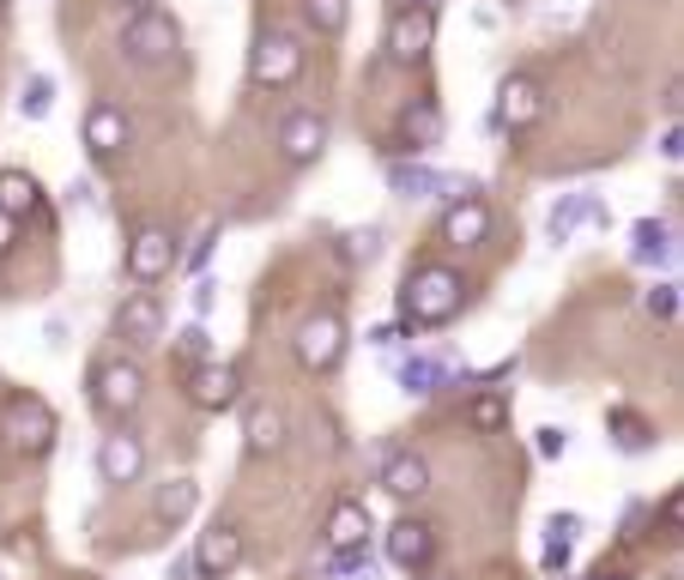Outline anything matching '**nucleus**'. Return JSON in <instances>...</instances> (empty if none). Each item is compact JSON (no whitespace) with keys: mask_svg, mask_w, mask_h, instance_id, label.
Listing matches in <instances>:
<instances>
[{"mask_svg":"<svg viewBox=\"0 0 684 580\" xmlns=\"http://www.w3.org/2000/svg\"><path fill=\"white\" fill-rule=\"evenodd\" d=\"M467 309V279L455 267H418L400 284V333H431Z\"/></svg>","mask_w":684,"mask_h":580,"instance_id":"f257e3e1","label":"nucleus"},{"mask_svg":"<svg viewBox=\"0 0 684 580\" xmlns=\"http://www.w3.org/2000/svg\"><path fill=\"white\" fill-rule=\"evenodd\" d=\"M0 436H7V448H13V453L43 460V453L55 448V436H61V424H55V412H49L43 393H13L7 412H0Z\"/></svg>","mask_w":684,"mask_h":580,"instance_id":"f03ea898","label":"nucleus"},{"mask_svg":"<svg viewBox=\"0 0 684 580\" xmlns=\"http://www.w3.org/2000/svg\"><path fill=\"white\" fill-rule=\"evenodd\" d=\"M249 79L261 91H291L303 79V43L291 31H261L249 55Z\"/></svg>","mask_w":684,"mask_h":580,"instance_id":"7ed1b4c3","label":"nucleus"},{"mask_svg":"<svg viewBox=\"0 0 684 580\" xmlns=\"http://www.w3.org/2000/svg\"><path fill=\"white\" fill-rule=\"evenodd\" d=\"M121 49H128V61H140V67H164V61H176V49H182V31H176L170 13L152 7V13H133L128 19Z\"/></svg>","mask_w":684,"mask_h":580,"instance_id":"20e7f679","label":"nucleus"},{"mask_svg":"<svg viewBox=\"0 0 684 580\" xmlns=\"http://www.w3.org/2000/svg\"><path fill=\"white\" fill-rule=\"evenodd\" d=\"M533 121H545V85L533 73H509L491 104V133H521Z\"/></svg>","mask_w":684,"mask_h":580,"instance_id":"39448f33","label":"nucleus"},{"mask_svg":"<svg viewBox=\"0 0 684 580\" xmlns=\"http://www.w3.org/2000/svg\"><path fill=\"white\" fill-rule=\"evenodd\" d=\"M182 267V248H176V236L164 230V224H140L128 242V279L133 284H158L170 279V272Z\"/></svg>","mask_w":684,"mask_h":580,"instance_id":"423d86ee","label":"nucleus"},{"mask_svg":"<svg viewBox=\"0 0 684 580\" xmlns=\"http://www.w3.org/2000/svg\"><path fill=\"white\" fill-rule=\"evenodd\" d=\"M92 400H97V412L128 417L133 405L145 400V375H140V363H133V357H109V363H97V375H92Z\"/></svg>","mask_w":684,"mask_h":580,"instance_id":"0eeeda50","label":"nucleus"},{"mask_svg":"<svg viewBox=\"0 0 684 580\" xmlns=\"http://www.w3.org/2000/svg\"><path fill=\"white\" fill-rule=\"evenodd\" d=\"M431 43H436L431 7H400V13L388 19V61L394 67H418L424 55H431Z\"/></svg>","mask_w":684,"mask_h":580,"instance_id":"6e6552de","label":"nucleus"},{"mask_svg":"<svg viewBox=\"0 0 684 580\" xmlns=\"http://www.w3.org/2000/svg\"><path fill=\"white\" fill-rule=\"evenodd\" d=\"M188 400H194L200 412H231V405L243 400V369L237 363H194V375H188Z\"/></svg>","mask_w":684,"mask_h":580,"instance_id":"1a4fd4ad","label":"nucleus"},{"mask_svg":"<svg viewBox=\"0 0 684 580\" xmlns=\"http://www.w3.org/2000/svg\"><path fill=\"white\" fill-rule=\"evenodd\" d=\"M345 357V321L340 315H309L297 327V363L303 369H333Z\"/></svg>","mask_w":684,"mask_h":580,"instance_id":"9d476101","label":"nucleus"},{"mask_svg":"<svg viewBox=\"0 0 684 580\" xmlns=\"http://www.w3.org/2000/svg\"><path fill=\"white\" fill-rule=\"evenodd\" d=\"M279 152H285V164H316L328 152V116L321 109H291L279 121Z\"/></svg>","mask_w":684,"mask_h":580,"instance_id":"9b49d317","label":"nucleus"},{"mask_svg":"<svg viewBox=\"0 0 684 580\" xmlns=\"http://www.w3.org/2000/svg\"><path fill=\"white\" fill-rule=\"evenodd\" d=\"M133 145V121L121 116V104H92L85 109V152L92 157H121Z\"/></svg>","mask_w":684,"mask_h":580,"instance_id":"f8f14e48","label":"nucleus"},{"mask_svg":"<svg viewBox=\"0 0 684 580\" xmlns=\"http://www.w3.org/2000/svg\"><path fill=\"white\" fill-rule=\"evenodd\" d=\"M116 339H128V345H158V339H164V303L152 297V291H133V297H121V309H116Z\"/></svg>","mask_w":684,"mask_h":580,"instance_id":"ddd939ff","label":"nucleus"},{"mask_svg":"<svg viewBox=\"0 0 684 580\" xmlns=\"http://www.w3.org/2000/svg\"><path fill=\"white\" fill-rule=\"evenodd\" d=\"M188 563H194L200 575L224 580L231 568L243 563V532H237V526H224V520H219V526H207V532H200V544H194V556H188Z\"/></svg>","mask_w":684,"mask_h":580,"instance_id":"4468645a","label":"nucleus"},{"mask_svg":"<svg viewBox=\"0 0 684 580\" xmlns=\"http://www.w3.org/2000/svg\"><path fill=\"white\" fill-rule=\"evenodd\" d=\"M382 490L394 496V502H418V496L431 490V460L412 453V448L388 453V460H382Z\"/></svg>","mask_w":684,"mask_h":580,"instance_id":"2eb2a0df","label":"nucleus"},{"mask_svg":"<svg viewBox=\"0 0 684 580\" xmlns=\"http://www.w3.org/2000/svg\"><path fill=\"white\" fill-rule=\"evenodd\" d=\"M485 236H491V206L479 200V193H467V200H448V212H443V242L479 248Z\"/></svg>","mask_w":684,"mask_h":580,"instance_id":"dca6fc26","label":"nucleus"},{"mask_svg":"<svg viewBox=\"0 0 684 580\" xmlns=\"http://www.w3.org/2000/svg\"><path fill=\"white\" fill-rule=\"evenodd\" d=\"M140 472H145V448H140V436H128V429L104 436V448H97V477H104V484H133Z\"/></svg>","mask_w":684,"mask_h":580,"instance_id":"f3484780","label":"nucleus"},{"mask_svg":"<svg viewBox=\"0 0 684 580\" xmlns=\"http://www.w3.org/2000/svg\"><path fill=\"white\" fill-rule=\"evenodd\" d=\"M581 224H612V206H605L600 193H564V206H552L545 230H552V242H569Z\"/></svg>","mask_w":684,"mask_h":580,"instance_id":"a211bd4d","label":"nucleus"},{"mask_svg":"<svg viewBox=\"0 0 684 580\" xmlns=\"http://www.w3.org/2000/svg\"><path fill=\"white\" fill-rule=\"evenodd\" d=\"M431 556H436V538L424 520H394L388 526V563L394 568H424Z\"/></svg>","mask_w":684,"mask_h":580,"instance_id":"6ab92c4d","label":"nucleus"},{"mask_svg":"<svg viewBox=\"0 0 684 580\" xmlns=\"http://www.w3.org/2000/svg\"><path fill=\"white\" fill-rule=\"evenodd\" d=\"M328 551L340 556V551H357V544H369V508L364 502H333V514H328Z\"/></svg>","mask_w":684,"mask_h":580,"instance_id":"aec40b11","label":"nucleus"},{"mask_svg":"<svg viewBox=\"0 0 684 580\" xmlns=\"http://www.w3.org/2000/svg\"><path fill=\"white\" fill-rule=\"evenodd\" d=\"M436 140H443V109H436V104H412L406 116H400V140L394 145H400V152H412V157H424Z\"/></svg>","mask_w":684,"mask_h":580,"instance_id":"412c9836","label":"nucleus"},{"mask_svg":"<svg viewBox=\"0 0 684 580\" xmlns=\"http://www.w3.org/2000/svg\"><path fill=\"white\" fill-rule=\"evenodd\" d=\"M243 436H249V453H279L285 448V412L279 405H249Z\"/></svg>","mask_w":684,"mask_h":580,"instance_id":"4be33fe9","label":"nucleus"},{"mask_svg":"<svg viewBox=\"0 0 684 580\" xmlns=\"http://www.w3.org/2000/svg\"><path fill=\"white\" fill-rule=\"evenodd\" d=\"M630 260L636 267H667L672 260V224H660V218H642L630 230Z\"/></svg>","mask_w":684,"mask_h":580,"instance_id":"5701e85b","label":"nucleus"},{"mask_svg":"<svg viewBox=\"0 0 684 580\" xmlns=\"http://www.w3.org/2000/svg\"><path fill=\"white\" fill-rule=\"evenodd\" d=\"M0 212L13 224L37 212V176L31 169H0Z\"/></svg>","mask_w":684,"mask_h":580,"instance_id":"b1692460","label":"nucleus"},{"mask_svg":"<svg viewBox=\"0 0 684 580\" xmlns=\"http://www.w3.org/2000/svg\"><path fill=\"white\" fill-rule=\"evenodd\" d=\"M194 502H200V484H194V477H170V484L158 490V502H152V514H158L164 526H182V520L194 514Z\"/></svg>","mask_w":684,"mask_h":580,"instance_id":"393cba45","label":"nucleus"},{"mask_svg":"<svg viewBox=\"0 0 684 580\" xmlns=\"http://www.w3.org/2000/svg\"><path fill=\"white\" fill-rule=\"evenodd\" d=\"M605 429H612V441H618L624 453H648L654 448V424L648 417H636V412H605Z\"/></svg>","mask_w":684,"mask_h":580,"instance_id":"a878e982","label":"nucleus"},{"mask_svg":"<svg viewBox=\"0 0 684 580\" xmlns=\"http://www.w3.org/2000/svg\"><path fill=\"white\" fill-rule=\"evenodd\" d=\"M448 375H455V369H448L443 357H406V363H400V387H406V393H418V400H424V393H436Z\"/></svg>","mask_w":684,"mask_h":580,"instance_id":"bb28decb","label":"nucleus"},{"mask_svg":"<svg viewBox=\"0 0 684 580\" xmlns=\"http://www.w3.org/2000/svg\"><path fill=\"white\" fill-rule=\"evenodd\" d=\"M345 19H352V0H303V25L316 37H340Z\"/></svg>","mask_w":684,"mask_h":580,"instance_id":"cd10ccee","label":"nucleus"},{"mask_svg":"<svg viewBox=\"0 0 684 580\" xmlns=\"http://www.w3.org/2000/svg\"><path fill=\"white\" fill-rule=\"evenodd\" d=\"M467 424H473L479 436L509 429V393H479V400H467Z\"/></svg>","mask_w":684,"mask_h":580,"instance_id":"c85d7f7f","label":"nucleus"},{"mask_svg":"<svg viewBox=\"0 0 684 580\" xmlns=\"http://www.w3.org/2000/svg\"><path fill=\"white\" fill-rule=\"evenodd\" d=\"M49 109H55V79H49V73H31L25 91H19V116H25V121H43Z\"/></svg>","mask_w":684,"mask_h":580,"instance_id":"c756f323","label":"nucleus"},{"mask_svg":"<svg viewBox=\"0 0 684 580\" xmlns=\"http://www.w3.org/2000/svg\"><path fill=\"white\" fill-rule=\"evenodd\" d=\"M333 575L376 580V556H369V544H357V551H340V556H333Z\"/></svg>","mask_w":684,"mask_h":580,"instance_id":"7c9ffc66","label":"nucleus"},{"mask_svg":"<svg viewBox=\"0 0 684 580\" xmlns=\"http://www.w3.org/2000/svg\"><path fill=\"white\" fill-rule=\"evenodd\" d=\"M648 315H654V321H679V284L672 279H660L654 291H648Z\"/></svg>","mask_w":684,"mask_h":580,"instance_id":"2f4dec72","label":"nucleus"},{"mask_svg":"<svg viewBox=\"0 0 684 580\" xmlns=\"http://www.w3.org/2000/svg\"><path fill=\"white\" fill-rule=\"evenodd\" d=\"M176 351H182L188 363H212V339H207V327H182V333H176Z\"/></svg>","mask_w":684,"mask_h":580,"instance_id":"473e14b6","label":"nucleus"},{"mask_svg":"<svg viewBox=\"0 0 684 580\" xmlns=\"http://www.w3.org/2000/svg\"><path fill=\"white\" fill-rule=\"evenodd\" d=\"M588 7H593V0H564V7H552V13H545V25L569 31V25H581V19H588Z\"/></svg>","mask_w":684,"mask_h":580,"instance_id":"72a5a7b5","label":"nucleus"},{"mask_svg":"<svg viewBox=\"0 0 684 580\" xmlns=\"http://www.w3.org/2000/svg\"><path fill=\"white\" fill-rule=\"evenodd\" d=\"M564 453H569V429L545 424V429H540V460H564Z\"/></svg>","mask_w":684,"mask_h":580,"instance_id":"f704fd0d","label":"nucleus"},{"mask_svg":"<svg viewBox=\"0 0 684 580\" xmlns=\"http://www.w3.org/2000/svg\"><path fill=\"white\" fill-rule=\"evenodd\" d=\"M376 248H382V230H352L345 236V255H357V260H369Z\"/></svg>","mask_w":684,"mask_h":580,"instance_id":"c9c22d12","label":"nucleus"},{"mask_svg":"<svg viewBox=\"0 0 684 580\" xmlns=\"http://www.w3.org/2000/svg\"><path fill=\"white\" fill-rule=\"evenodd\" d=\"M552 538H564V544H576V532H581V514H552Z\"/></svg>","mask_w":684,"mask_h":580,"instance_id":"e433bc0d","label":"nucleus"},{"mask_svg":"<svg viewBox=\"0 0 684 580\" xmlns=\"http://www.w3.org/2000/svg\"><path fill=\"white\" fill-rule=\"evenodd\" d=\"M545 568H552V575H564V568H569V544L564 538H545Z\"/></svg>","mask_w":684,"mask_h":580,"instance_id":"4c0bfd02","label":"nucleus"},{"mask_svg":"<svg viewBox=\"0 0 684 580\" xmlns=\"http://www.w3.org/2000/svg\"><path fill=\"white\" fill-rule=\"evenodd\" d=\"M212 242H219V224H207V230H200V242H194V255H188V267H207Z\"/></svg>","mask_w":684,"mask_h":580,"instance_id":"58836bf2","label":"nucleus"},{"mask_svg":"<svg viewBox=\"0 0 684 580\" xmlns=\"http://www.w3.org/2000/svg\"><path fill=\"white\" fill-rule=\"evenodd\" d=\"M212 303H219V284L200 279V284H194V315H212Z\"/></svg>","mask_w":684,"mask_h":580,"instance_id":"ea45409f","label":"nucleus"},{"mask_svg":"<svg viewBox=\"0 0 684 580\" xmlns=\"http://www.w3.org/2000/svg\"><path fill=\"white\" fill-rule=\"evenodd\" d=\"M679 152H684V140H679V121H672L667 140H660V157H667V164H679Z\"/></svg>","mask_w":684,"mask_h":580,"instance_id":"a19ab883","label":"nucleus"},{"mask_svg":"<svg viewBox=\"0 0 684 580\" xmlns=\"http://www.w3.org/2000/svg\"><path fill=\"white\" fill-rule=\"evenodd\" d=\"M116 7H121V13L133 19V13H152V7H158V0H116Z\"/></svg>","mask_w":684,"mask_h":580,"instance_id":"79ce46f5","label":"nucleus"},{"mask_svg":"<svg viewBox=\"0 0 684 580\" xmlns=\"http://www.w3.org/2000/svg\"><path fill=\"white\" fill-rule=\"evenodd\" d=\"M7 248H13V218L0 212V260H7Z\"/></svg>","mask_w":684,"mask_h":580,"instance_id":"37998d69","label":"nucleus"},{"mask_svg":"<svg viewBox=\"0 0 684 580\" xmlns=\"http://www.w3.org/2000/svg\"><path fill=\"white\" fill-rule=\"evenodd\" d=\"M188 575H194V563H188V556H176V563H170V575H164V580H188Z\"/></svg>","mask_w":684,"mask_h":580,"instance_id":"c03bdc74","label":"nucleus"},{"mask_svg":"<svg viewBox=\"0 0 684 580\" xmlns=\"http://www.w3.org/2000/svg\"><path fill=\"white\" fill-rule=\"evenodd\" d=\"M309 580H333V575H328V568H321V575H309Z\"/></svg>","mask_w":684,"mask_h":580,"instance_id":"a18cd8bd","label":"nucleus"},{"mask_svg":"<svg viewBox=\"0 0 684 580\" xmlns=\"http://www.w3.org/2000/svg\"><path fill=\"white\" fill-rule=\"evenodd\" d=\"M593 580H618V575H605V568H600V575H593Z\"/></svg>","mask_w":684,"mask_h":580,"instance_id":"49530a36","label":"nucleus"},{"mask_svg":"<svg viewBox=\"0 0 684 580\" xmlns=\"http://www.w3.org/2000/svg\"><path fill=\"white\" fill-rule=\"evenodd\" d=\"M0 7H7V0H0Z\"/></svg>","mask_w":684,"mask_h":580,"instance_id":"de8ad7c7","label":"nucleus"},{"mask_svg":"<svg viewBox=\"0 0 684 580\" xmlns=\"http://www.w3.org/2000/svg\"><path fill=\"white\" fill-rule=\"evenodd\" d=\"M557 580H564V575H557Z\"/></svg>","mask_w":684,"mask_h":580,"instance_id":"09e8293b","label":"nucleus"}]
</instances>
